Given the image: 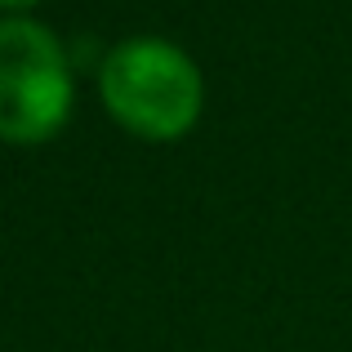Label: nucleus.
I'll return each mask as SVG.
<instances>
[{"label": "nucleus", "instance_id": "1", "mask_svg": "<svg viewBox=\"0 0 352 352\" xmlns=\"http://www.w3.org/2000/svg\"><path fill=\"white\" fill-rule=\"evenodd\" d=\"M103 112L143 143H179L206 112V76L170 36H125L94 72Z\"/></svg>", "mask_w": 352, "mask_h": 352}, {"label": "nucleus", "instance_id": "2", "mask_svg": "<svg viewBox=\"0 0 352 352\" xmlns=\"http://www.w3.org/2000/svg\"><path fill=\"white\" fill-rule=\"evenodd\" d=\"M76 72L63 36L32 14L0 18V143L45 147L67 129Z\"/></svg>", "mask_w": 352, "mask_h": 352}, {"label": "nucleus", "instance_id": "3", "mask_svg": "<svg viewBox=\"0 0 352 352\" xmlns=\"http://www.w3.org/2000/svg\"><path fill=\"white\" fill-rule=\"evenodd\" d=\"M36 5H41V0H0V18H9V14H32Z\"/></svg>", "mask_w": 352, "mask_h": 352}]
</instances>
